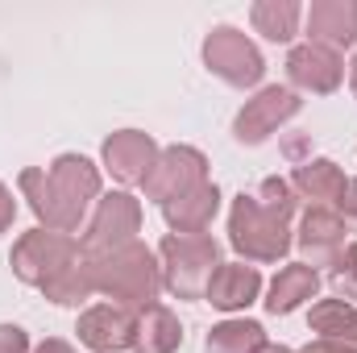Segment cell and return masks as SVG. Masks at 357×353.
Listing matches in <instances>:
<instances>
[{
  "label": "cell",
  "instance_id": "obj_1",
  "mask_svg": "<svg viewBox=\"0 0 357 353\" xmlns=\"http://www.w3.org/2000/svg\"><path fill=\"white\" fill-rule=\"evenodd\" d=\"M204 54H208V67L216 71V75H225L229 84H237V88H245V84H254L258 75H262V59H258V50L237 33V29H216L212 38H208V46H204Z\"/></svg>",
  "mask_w": 357,
  "mask_h": 353
},
{
  "label": "cell",
  "instance_id": "obj_2",
  "mask_svg": "<svg viewBox=\"0 0 357 353\" xmlns=\"http://www.w3.org/2000/svg\"><path fill=\"white\" fill-rule=\"evenodd\" d=\"M299 108V100L291 96V91H278L270 88L262 91L245 112H241V121H237V129H241V137H250V142H262L266 137V129L274 125V121H282V117H291Z\"/></svg>",
  "mask_w": 357,
  "mask_h": 353
},
{
  "label": "cell",
  "instance_id": "obj_3",
  "mask_svg": "<svg viewBox=\"0 0 357 353\" xmlns=\"http://www.w3.org/2000/svg\"><path fill=\"white\" fill-rule=\"evenodd\" d=\"M291 80L303 84V88H312V91H328V88L341 84V67H337V59L328 50L303 46V50L291 54Z\"/></svg>",
  "mask_w": 357,
  "mask_h": 353
},
{
  "label": "cell",
  "instance_id": "obj_10",
  "mask_svg": "<svg viewBox=\"0 0 357 353\" xmlns=\"http://www.w3.org/2000/svg\"><path fill=\"white\" fill-rule=\"evenodd\" d=\"M38 353H71V350H67V345H59V341H50L46 350H38Z\"/></svg>",
  "mask_w": 357,
  "mask_h": 353
},
{
  "label": "cell",
  "instance_id": "obj_7",
  "mask_svg": "<svg viewBox=\"0 0 357 353\" xmlns=\"http://www.w3.org/2000/svg\"><path fill=\"white\" fill-rule=\"evenodd\" d=\"M108 163L116 167L121 179H137L142 175V163H150V142H142V137H116V142H108Z\"/></svg>",
  "mask_w": 357,
  "mask_h": 353
},
{
  "label": "cell",
  "instance_id": "obj_4",
  "mask_svg": "<svg viewBox=\"0 0 357 353\" xmlns=\"http://www.w3.org/2000/svg\"><path fill=\"white\" fill-rule=\"evenodd\" d=\"M307 29H312V38H324L333 46H349L357 33V8L354 4H316L307 13Z\"/></svg>",
  "mask_w": 357,
  "mask_h": 353
},
{
  "label": "cell",
  "instance_id": "obj_11",
  "mask_svg": "<svg viewBox=\"0 0 357 353\" xmlns=\"http://www.w3.org/2000/svg\"><path fill=\"white\" fill-rule=\"evenodd\" d=\"M354 88H357V63H354Z\"/></svg>",
  "mask_w": 357,
  "mask_h": 353
},
{
  "label": "cell",
  "instance_id": "obj_6",
  "mask_svg": "<svg viewBox=\"0 0 357 353\" xmlns=\"http://www.w3.org/2000/svg\"><path fill=\"white\" fill-rule=\"evenodd\" d=\"M316 291V274L307 270V266H295V270H287L278 283H274V291H270V312H291L299 299H307Z\"/></svg>",
  "mask_w": 357,
  "mask_h": 353
},
{
  "label": "cell",
  "instance_id": "obj_9",
  "mask_svg": "<svg viewBox=\"0 0 357 353\" xmlns=\"http://www.w3.org/2000/svg\"><path fill=\"white\" fill-rule=\"evenodd\" d=\"M21 350H25L21 329H0V353H21Z\"/></svg>",
  "mask_w": 357,
  "mask_h": 353
},
{
  "label": "cell",
  "instance_id": "obj_5",
  "mask_svg": "<svg viewBox=\"0 0 357 353\" xmlns=\"http://www.w3.org/2000/svg\"><path fill=\"white\" fill-rule=\"evenodd\" d=\"M254 291H258V274H254V270H220V274L208 283V295H212V303H220V308L250 303Z\"/></svg>",
  "mask_w": 357,
  "mask_h": 353
},
{
  "label": "cell",
  "instance_id": "obj_8",
  "mask_svg": "<svg viewBox=\"0 0 357 353\" xmlns=\"http://www.w3.org/2000/svg\"><path fill=\"white\" fill-rule=\"evenodd\" d=\"M295 21H299V8L295 4H258L254 8V25L274 38V42H287L295 33Z\"/></svg>",
  "mask_w": 357,
  "mask_h": 353
}]
</instances>
